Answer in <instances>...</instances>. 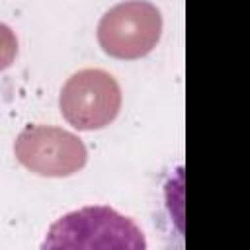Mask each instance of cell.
<instances>
[{"label": "cell", "instance_id": "6da1fadb", "mask_svg": "<svg viewBox=\"0 0 250 250\" xmlns=\"http://www.w3.org/2000/svg\"><path fill=\"white\" fill-rule=\"evenodd\" d=\"M94 234L100 236V246H145L143 232L127 217L102 205L61 217L43 246H88V238Z\"/></svg>", "mask_w": 250, "mask_h": 250}]
</instances>
